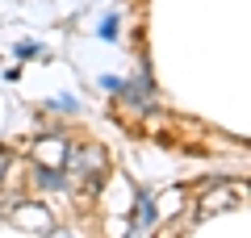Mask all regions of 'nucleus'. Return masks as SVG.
<instances>
[{
    "instance_id": "1a4fd4ad",
    "label": "nucleus",
    "mask_w": 251,
    "mask_h": 238,
    "mask_svg": "<svg viewBox=\"0 0 251 238\" xmlns=\"http://www.w3.org/2000/svg\"><path fill=\"white\" fill-rule=\"evenodd\" d=\"M122 84H126V79H117V75H100V88H105V92H122Z\"/></svg>"
},
{
    "instance_id": "6e6552de",
    "label": "nucleus",
    "mask_w": 251,
    "mask_h": 238,
    "mask_svg": "<svg viewBox=\"0 0 251 238\" xmlns=\"http://www.w3.org/2000/svg\"><path fill=\"white\" fill-rule=\"evenodd\" d=\"M50 109H59V113L67 109V113H75L80 105H75V96H54V100H50Z\"/></svg>"
},
{
    "instance_id": "20e7f679",
    "label": "nucleus",
    "mask_w": 251,
    "mask_h": 238,
    "mask_svg": "<svg viewBox=\"0 0 251 238\" xmlns=\"http://www.w3.org/2000/svg\"><path fill=\"white\" fill-rule=\"evenodd\" d=\"M239 205V192H234L230 184H222V188H214V192H205L197 201V217H214V213H226V209H234Z\"/></svg>"
},
{
    "instance_id": "9d476101",
    "label": "nucleus",
    "mask_w": 251,
    "mask_h": 238,
    "mask_svg": "<svg viewBox=\"0 0 251 238\" xmlns=\"http://www.w3.org/2000/svg\"><path fill=\"white\" fill-rule=\"evenodd\" d=\"M17 54H21V59H29V54H42V46H34V42H21V46H17Z\"/></svg>"
},
{
    "instance_id": "f257e3e1",
    "label": "nucleus",
    "mask_w": 251,
    "mask_h": 238,
    "mask_svg": "<svg viewBox=\"0 0 251 238\" xmlns=\"http://www.w3.org/2000/svg\"><path fill=\"white\" fill-rule=\"evenodd\" d=\"M105 163H109L105 150L92 146V142H84V146H72V150H67V163H63V167L72 171V176H80L88 188H97L100 180H105Z\"/></svg>"
},
{
    "instance_id": "0eeeda50",
    "label": "nucleus",
    "mask_w": 251,
    "mask_h": 238,
    "mask_svg": "<svg viewBox=\"0 0 251 238\" xmlns=\"http://www.w3.org/2000/svg\"><path fill=\"white\" fill-rule=\"evenodd\" d=\"M97 34H100V42H113V38H117V13H109V17L100 21Z\"/></svg>"
},
{
    "instance_id": "7ed1b4c3",
    "label": "nucleus",
    "mask_w": 251,
    "mask_h": 238,
    "mask_svg": "<svg viewBox=\"0 0 251 238\" xmlns=\"http://www.w3.org/2000/svg\"><path fill=\"white\" fill-rule=\"evenodd\" d=\"M13 221H17V226H25V230H38L42 238L54 230V217H50V209H46V205H29V201H21L17 209H13Z\"/></svg>"
},
{
    "instance_id": "39448f33",
    "label": "nucleus",
    "mask_w": 251,
    "mask_h": 238,
    "mask_svg": "<svg viewBox=\"0 0 251 238\" xmlns=\"http://www.w3.org/2000/svg\"><path fill=\"white\" fill-rule=\"evenodd\" d=\"M134 201H138V205H134V213H130V221L143 230V226H151V221H155V213H159V209H155V201H151L147 188H134Z\"/></svg>"
},
{
    "instance_id": "423d86ee",
    "label": "nucleus",
    "mask_w": 251,
    "mask_h": 238,
    "mask_svg": "<svg viewBox=\"0 0 251 238\" xmlns=\"http://www.w3.org/2000/svg\"><path fill=\"white\" fill-rule=\"evenodd\" d=\"M34 180H38L42 188H67V176L54 171V167H42V163H34Z\"/></svg>"
},
{
    "instance_id": "f03ea898",
    "label": "nucleus",
    "mask_w": 251,
    "mask_h": 238,
    "mask_svg": "<svg viewBox=\"0 0 251 238\" xmlns=\"http://www.w3.org/2000/svg\"><path fill=\"white\" fill-rule=\"evenodd\" d=\"M67 150H72V142L63 138V134H42V138L34 142V163H42V167H63V163H67Z\"/></svg>"
}]
</instances>
